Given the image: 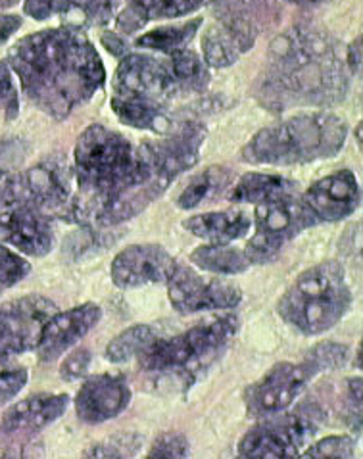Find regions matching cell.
Instances as JSON below:
<instances>
[{
	"instance_id": "cell-1",
	"label": "cell",
	"mask_w": 363,
	"mask_h": 459,
	"mask_svg": "<svg viewBox=\"0 0 363 459\" xmlns=\"http://www.w3.org/2000/svg\"><path fill=\"white\" fill-rule=\"evenodd\" d=\"M8 62L27 99L54 119H65L89 102L106 81L97 48L73 27L20 39L10 48Z\"/></svg>"
},
{
	"instance_id": "cell-2",
	"label": "cell",
	"mask_w": 363,
	"mask_h": 459,
	"mask_svg": "<svg viewBox=\"0 0 363 459\" xmlns=\"http://www.w3.org/2000/svg\"><path fill=\"white\" fill-rule=\"evenodd\" d=\"M348 92L346 65L334 39L312 25L279 35L267 52L258 100L273 112L294 106H336Z\"/></svg>"
},
{
	"instance_id": "cell-3",
	"label": "cell",
	"mask_w": 363,
	"mask_h": 459,
	"mask_svg": "<svg viewBox=\"0 0 363 459\" xmlns=\"http://www.w3.org/2000/svg\"><path fill=\"white\" fill-rule=\"evenodd\" d=\"M346 141L344 119L329 112L298 114L264 127L242 146L240 160L254 166H294L333 158Z\"/></svg>"
},
{
	"instance_id": "cell-4",
	"label": "cell",
	"mask_w": 363,
	"mask_h": 459,
	"mask_svg": "<svg viewBox=\"0 0 363 459\" xmlns=\"http://www.w3.org/2000/svg\"><path fill=\"white\" fill-rule=\"evenodd\" d=\"M352 306L344 267L323 262L309 267L282 294L279 314L304 334H321L333 329Z\"/></svg>"
},
{
	"instance_id": "cell-5",
	"label": "cell",
	"mask_w": 363,
	"mask_h": 459,
	"mask_svg": "<svg viewBox=\"0 0 363 459\" xmlns=\"http://www.w3.org/2000/svg\"><path fill=\"white\" fill-rule=\"evenodd\" d=\"M238 331L235 316L198 323L188 331L156 339L139 356V366L148 373H183L213 358Z\"/></svg>"
},
{
	"instance_id": "cell-6",
	"label": "cell",
	"mask_w": 363,
	"mask_h": 459,
	"mask_svg": "<svg viewBox=\"0 0 363 459\" xmlns=\"http://www.w3.org/2000/svg\"><path fill=\"white\" fill-rule=\"evenodd\" d=\"M323 420L317 406H300L294 411H279L264 417L238 444L240 457L279 459L298 457L304 444L312 438Z\"/></svg>"
},
{
	"instance_id": "cell-7",
	"label": "cell",
	"mask_w": 363,
	"mask_h": 459,
	"mask_svg": "<svg viewBox=\"0 0 363 459\" xmlns=\"http://www.w3.org/2000/svg\"><path fill=\"white\" fill-rule=\"evenodd\" d=\"M255 231L245 248L250 264H267L306 229L317 225V220L302 198L296 195L282 196L255 206Z\"/></svg>"
},
{
	"instance_id": "cell-8",
	"label": "cell",
	"mask_w": 363,
	"mask_h": 459,
	"mask_svg": "<svg viewBox=\"0 0 363 459\" xmlns=\"http://www.w3.org/2000/svg\"><path fill=\"white\" fill-rule=\"evenodd\" d=\"M73 181L70 168L60 161H40L31 169L18 173L10 202H27L47 215L70 220L75 200Z\"/></svg>"
},
{
	"instance_id": "cell-9",
	"label": "cell",
	"mask_w": 363,
	"mask_h": 459,
	"mask_svg": "<svg viewBox=\"0 0 363 459\" xmlns=\"http://www.w3.org/2000/svg\"><path fill=\"white\" fill-rule=\"evenodd\" d=\"M112 92L117 100L154 106H166L177 94L168 62L146 54H125L116 70Z\"/></svg>"
},
{
	"instance_id": "cell-10",
	"label": "cell",
	"mask_w": 363,
	"mask_h": 459,
	"mask_svg": "<svg viewBox=\"0 0 363 459\" xmlns=\"http://www.w3.org/2000/svg\"><path fill=\"white\" fill-rule=\"evenodd\" d=\"M171 306L181 314H196L206 309L237 307L242 292L225 279H204L194 269L175 262L166 279Z\"/></svg>"
},
{
	"instance_id": "cell-11",
	"label": "cell",
	"mask_w": 363,
	"mask_h": 459,
	"mask_svg": "<svg viewBox=\"0 0 363 459\" xmlns=\"http://www.w3.org/2000/svg\"><path fill=\"white\" fill-rule=\"evenodd\" d=\"M315 375L317 373L306 359L302 363H277L258 383L245 390L248 417L264 420L267 415L285 411L304 393V388Z\"/></svg>"
},
{
	"instance_id": "cell-12",
	"label": "cell",
	"mask_w": 363,
	"mask_h": 459,
	"mask_svg": "<svg viewBox=\"0 0 363 459\" xmlns=\"http://www.w3.org/2000/svg\"><path fill=\"white\" fill-rule=\"evenodd\" d=\"M54 312L56 306L35 294L0 304V358L35 350L45 323Z\"/></svg>"
},
{
	"instance_id": "cell-13",
	"label": "cell",
	"mask_w": 363,
	"mask_h": 459,
	"mask_svg": "<svg viewBox=\"0 0 363 459\" xmlns=\"http://www.w3.org/2000/svg\"><path fill=\"white\" fill-rule=\"evenodd\" d=\"M0 240L33 258L47 255L54 247L50 215L27 202L0 206Z\"/></svg>"
},
{
	"instance_id": "cell-14",
	"label": "cell",
	"mask_w": 363,
	"mask_h": 459,
	"mask_svg": "<svg viewBox=\"0 0 363 459\" xmlns=\"http://www.w3.org/2000/svg\"><path fill=\"white\" fill-rule=\"evenodd\" d=\"M206 139V129L196 121H181L175 124L161 139L154 143H144L148 156H151L156 171L161 178L171 181L186 169H191L198 161L200 146Z\"/></svg>"
},
{
	"instance_id": "cell-15",
	"label": "cell",
	"mask_w": 363,
	"mask_h": 459,
	"mask_svg": "<svg viewBox=\"0 0 363 459\" xmlns=\"http://www.w3.org/2000/svg\"><path fill=\"white\" fill-rule=\"evenodd\" d=\"M317 223L341 221L352 215L361 204V188L356 175L348 169L336 171L315 181L302 196Z\"/></svg>"
},
{
	"instance_id": "cell-16",
	"label": "cell",
	"mask_w": 363,
	"mask_h": 459,
	"mask_svg": "<svg viewBox=\"0 0 363 459\" xmlns=\"http://www.w3.org/2000/svg\"><path fill=\"white\" fill-rule=\"evenodd\" d=\"M175 260L158 245H133L121 250L110 267L114 285L137 289L154 282H166Z\"/></svg>"
},
{
	"instance_id": "cell-17",
	"label": "cell",
	"mask_w": 363,
	"mask_h": 459,
	"mask_svg": "<svg viewBox=\"0 0 363 459\" xmlns=\"http://www.w3.org/2000/svg\"><path fill=\"white\" fill-rule=\"evenodd\" d=\"M131 402V388L119 375H97L81 385L75 396V411L81 421L97 425L110 421Z\"/></svg>"
},
{
	"instance_id": "cell-18",
	"label": "cell",
	"mask_w": 363,
	"mask_h": 459,
	"mask_svg": "<svg viewBox=\"0 0 363 459\" xmlns=\"http://www.w3.org/2000/svg\"><path fill=\"white\" fill-rule=\"evenodd\" d=\"M100 307L97 304H83L67 309V312L52 314L45 323L43 333L37 344V354L43 361H52L65 354L75 342L100 321Z\"/></svg>"
},
{
	"instance_id": "cell-19",
	"label": "cell",
	"mask_w": 363,
	"mask_h": 459,
	"mask_svg": "<svg viewBox=\"0 0 363 459\" xmlns=\"http://www.w3.org/2000/svg\"><path fill=\"white\" fill-rule=\"evenodd\" d=\"M70 406V398L65 394H35L25 398L4 413L0 421V435L18 437L31 435L37 430L48 427Z\"/></svg>"
},
{
	"instance_id": "cell-20",
	"label": "cell",
	"mask_w": 363,
	"mask_h": 459,
	"mask_svg": "<svg viewBox=\"0 0 363 459\" xmlns=\"http://www.w3.org/2000/svg\"><path fill=\"white\" fill-rule=\"evenodd\" d=\"M250 225L252 220L248 213L240 210L198 213L183 221V227L194 237L204 238L212 245H231L250 231Z\"/></svg>"
},
{
	"instance_id": "cell-21",
	"label": "cell",
	"mask_w": 363,
	"mask_h": 459,
	"mask_svg": "<svg viewBox=\"0 0 363 459\" xmlns=\"http://www.w3.org/2000/svg\"><path fill=\"white\" fill-rule=\"evenodd\" d=\"M202 4L204 0H127V6L117 16V30L131 35L148 22L186 16Z\"/></svg>"
},
{
	"instance_id": "cell-22",
	"label": "cell",
	"mask_w": 363,
	"mask_h": 459,
	"mask_svg": "<svg viewBox=\"0 0 363 459\" xmlns=\"http://www.w3.org/2000/svg\"><path fill=\"white\" fill-rule=\"evenodd\" d=\"M296 183L275 173H246L233 186L229 200L235 204H265L282 196L296 195Z\"/></svg>"
},
{
	"instance_id": "cell-23",
	"label": "cell",
	"mask_w": 363,
	"mask_h": 459,
	"mask_svg": "<svg viewBox=\"0 0 363 459\" xmlns=\"http://www.w3.org/2000/svg\"><path fill=\"white\" fill-rule=\"evenodd\" d=\"M252 45L254 39L242 35L220 22L210 25L204 35H202V54H204V62L213 67L233 65L242 54L252 48Z\"/></svg>"
},
{
	"instance_id": "cell-24",
	"label": "cell",
	"mask_w": 363,
	"mask_h": 459,
	"mask_svg": "<svg viewBox=\"0 0 363 459\" xmlns=\"http://www.w3.org/2000/svg\"><path fill=\"white\" fill-rule=\"evenodd\" d=\"M233 183V173L227 168H208L193 175L191 181L177 196V206L181 210H193L198 208L204 202H212L218 198L227 186Z\"/></svg>"
},
{
	"instance_id": "cell-25",
	"label": "cell",
	"mask_w": 363,
	"mask_h": 459,
	"mask_svg": "<svg viewBox=\"0 0 363 459\" xmlns=\"http://www.w3.org/2000/svg\"><path fill=\"white\" fill-rule=\"evenodd\" d=\"M169 74L175 91L179 92H202L210 83L208 64L191 48H181L169 54Z\"/></svg>"
},
{
	"instance_id": "cell-26",
	"label": "cell",
	"mask_w": 363,
	"mask_h": 459,
	"mask_svg": "<svg viewBox=\"0 0 363 459\" xmlns=\"http://www.w3.org/2000/svg\"><path fill=\"white\" fill-rule=\"evenodd\" d=\"M191 262L215 275H238L250 267V260L246 258L245 250L229 245H212V242L198 247L191 254Z\"/></svg>"
},
{
	"instance_id": "cell-27",
	"label": "cell",
	"mask_w": 363,
	"mask_h": 459,
	"mask_svg": "<svg viewBox=\"0 0 363 459\" xmlns=\"http://www.w3.org/2000/svg\"><path fill=\"white\" fill-rule=\"evenodd\" d=\"M117 0H56V10L73 30L81 25H102L110 22Z\"/></svg>"
},
{
	"instance_id": "cell-28",
	"label": "cell",
	"mask_w": 363,
	"mask_h": 459,
	"mask_svg": "<svg viewBox=\"0 0 363 459\" xmlns=\"http://www.w3.org/2000/svg\"><path fill=\"white\" fill-rule=\"evenodd\" d=\"M202 25V20H191L181 25H166V27H158V30L148 31L144 35H141L134 45L141 48H151V50H158L164 54H171L175 50L186 48V45L191 43L193 37L196 35L198 27Z\"/></svg>"
},
{
	"instance_id": "cell-29",
	"label": "cell",
	"mask_w": 363,
	"mask_h": 459,
	"mask_svg": "<svg viewBox=\"0 0 363 459\" xmlns=\"http://www.w3.org/2000/svg\"><path fill=\"white\" fill-rule=\"evenodd\" d=\"M158 339V333L151 325H134L119 333L116 339L108 344L106 358L112 363H124L133 358H139L144 350Z\"/></svg>"
},
{
	"instance_id": "cell-30",
	"label": "cell",
	"mask_w": 363,
	"mask_h": 459,
	"mask_svg": "<svg viewBox=\"0 0 363 459\" xmlns=\"http://www.w3.org/2000/svg\"><path fill=\"white\" fill-rule=\"evenodd\" d=\"M348 348L336 342H321L315 348H312L306 356V361L314 368L315 373L321 371H333L339 369L346 363Z\"/></svg>"
},
{
	"instance_id": "cell-31",
	"label": "cell",
	"mask_w": 363,
	"mask_h": 459,
	"mask_svg": "<svg viewBox=\"0 0 363 459\" xmlns=\"http://www.w3.org/2000/svg\"><path fill=\"white\" fill-rule=\"evenodd\" d=\"M27 383V369L12 363L8 358H0V408L16 398Z\"/></svg>"
},
{
	"instance_id": "cell-32",
	"label": "cell",
	"mask_w": 363,
	"mask_h": 459,
	"mask_svg": "<svg viewBox=\"0 0 363 459\" xmlns=\"http://www.w3.org/2000/svg\"><path fill=\"white\" fill-rule=\"evenodd\" d=\"M354 450H356L354 438L342 435V437L323 438L317 444H314V446H309L300 455L302 457H315V459H327V457L346 459V457H354Z\"/></svg>"
},
{
	"instance_id": "cell-33",
	"label": "cell",
	"mask_w": 363,
	"mask_h": 459,
	"mask_svg": "<svg viewBox=\"0 0 363 459\" xmlns=\"http://www.w3.org/2000/svg\"><path fill=\"white\" fill-rule=\"evenodd\" d=\"M31 272L30 262H25L20 254L0 245V289L18 285L20 281Z\"/></svg>"
},
{
	"instance_id": "cell-34",
	"label": "cell",
	"mask_w": 363,
	"mask_h": 459,
	"mask_svg": "<svg viewBox=\"0 0 363 459\" xmlns=\"http://www.w3.org/2000/svg\"><path fill=\"white\" fill-rule=\"evenodd\" d=\"M188 455V440L179 433H166L161 435L152 450L148 452V457L160 459H173V457H186Z\"/></svg>"
},
{
	"instance_id": "cell-35",
	"label": "cell",
	"mask_w": 363,
	"mask_h": 459,
	"mask_svg": "<svg viewBox=\"0 0 363 459\" xmlns=\"http://www.w3.org/2000/svg\"><path fill=\"white\" fill-rule=\"evenodd\" d=\"M20 110L18 102V89L13 85L10 75V67L0 62V112H4L6 117H16Z\"/></svg>"
},
{
	"instance_id": "cell-36",
	"label": "cell",
	"mask_w": 363,
	"mask_h": 459,
	"mask_svg": "<svg viewBox=\"0 0 363 459\" xmlns=\"http://www.w3.org/2000/svg\"><path fill=\"white\" fill-rule=\"evenodd\" d=\"M134 450H137V442L131 444L127 437L121 438H112L102 444H94L92 450L87 452V457H125L133 455Z\"/></svg>"
},
{
	"instance_id": "cell-37",
	"label": "cell",
	"mask_w": 363,
	"mask_h": 459,
	"mask_svg": "<svg viewBox=\"0 0 363 459\" xmlns=\"http://www.w3.org/2000/svg\"><path fill=\"white\" fill-rule=\"evenodd\" d=\"M89 363H91V354L89 350L85 348H79L75 352H72L67 356L62 363V377L65 381H75L79 379L81 375H85L89 369Z\"/></svg>"
},
{
	"instance_id": "cell-38",
	"label": "cell",
	"mask_w": 363,
	"mask_h": 459,
	"mask_svg": "<svg viewBox=\"0 0 363 459\" xmlns=\"http://www.w3.org/2000/svg\"><path fill=\"white\" fill-rule=\"evenodd\" d=\"M56 10V0H25L23 12L33 20H47Z\"/></svg>"
},
{
	"instance_id": "cell-39",
	"label": "cell",
	"mask_w": 363,
	"mask_h": 459,
	"mask_svg": "<svg viewBox=\"0 0 363 459\" xmlns=\"http://www.w3.org/2000/svg\"><path fill=\"white\" fill-rule=\"evenodd\" d=\"M22 27V18L16 13H0V47Z\"/></svg>"
},
{
	"instance_id": "cell-40",
	"label": "cell",
	"mask_w": 363,
	"mask_h": 459,
	"mask_svg": "<svg viewBox=\"0 0 363 459\" xmlns=\"http://www.w3.org/2000/svg\"><path fill=\"white\" fill-rule=\"evenodd\" d=\"M102 45L108 52H112L114 56H125L127 54V43L124 37H119L116 31H108L102 35Z\"/></svg>"
},
{
	"instance_id": "cell-41",
	"label": "cell",
	"mask_w": 363,
	"mask_h": 459,
	"mask_svg": "<svg viewBox=\"0 0 363 459\" xmlns=\"http://www.w3.org/2000/svg\"><path fill=\"white\" fill-rule=\"evenodd\" d=\"M346 62L350 65V70L359 75V72H361V37H358L352 43V47L348 48Z\"/></svg>"
},
{
	"instance_id": "cell-42",
	"label": "cell",
	"mask_w": 363,
	"mask_h": 459,
	"mask_svg": "<svg viewBox=\"0 0 363 459\" xmlns=\"http://www.w3.org/2000/svg\"><path fill=\"white\" fill-rule=\"evenodd\" d=\"M285 3L298 4V6H314V4H321V3H329V0H285Z\"/></svg>"
}]
</instances>
